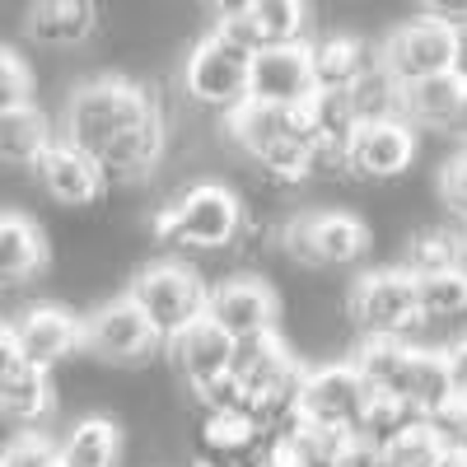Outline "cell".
<instances>
[{
    "mask_svg": "<svg viewBox=\"0 0 467 467\" xmlns=\"http://www.w3.org/2000/svg\"><path fill=\"white\" fill-rule=\"evenodd\" d=\"M57 140L80 150L108 182H136L154 173L169 131L145 85L127 75H99L66 99V122Z\"/></svg>",
    "mask_w": 467,
    "mask_h": 467,
    "instance_id": "1",
    "label": "cell"
},
{
    "mask_svg": "<svg viewBox=\"0 0 467 467\" xmlns=\"http://www.w3.org/2000/svg\"><path fill=\"white\" fill-rule=\"evenodd\" d=\"M299 379H304V365L285 346L281 332L234 346V356H229V383H234V393H239V407L262 425L266 435L285 431V425L295 420Z\"/></svg>",
    "mask_w": 467,
    "mask_h": 467,
    "instance_id": "2",
    "label": "cell"
},
{
    "mask_svg": "<svg viewBox=\"0 0 467 467\" xmlns=\"http://www.w3.org/2000/svg\"><path fill=\"white\" fill-rule=\"evenodd\" d=\"M224 131L257 164L262 178L281 182V187L304 182L308 173H318V160H314V145H308V136H304L299 108L244 103L239 112L224 117Z\"/></svg>",
    "mask_w": 467,
    "mask_h": 467,
    "instance_id": "3",
    "label": "cell"
},
{
    "mask_svg": "<svg viewBox=\"0 0 467 467\" xmlns=\"http://www.w3.org/2000/svg\"><path fill=\"white\" fill-rule=\"evenodd\" d=\"M150 234L169 248H197V253L234 248L244 234V202L239 192H229L220 182H197L178 192L169 206L154 211Z\"/></svg>",
    "mask_w": 467,
    "mask_h": 467,
    "instance_id": "4",
    "label": "cell"
},
{
    "mask_svg": "<svg viewBox=\"0 0 467 467\" xmlns=\"http://www.w3.org/2000/svg\"><path fill=\"white\" fill-rule=\"evenodd\" d=\"M206 295H211V285L187 262H150L131 276V290H127V299L140 308V318L150 323V332L160 341H173L192 323H202Z\"/></svg>",
    "mask_w": 467,
    "mask_h": 467,
    "instance_id": "5",
    "label": "cell"
},
{
    "mask_svg": "<svg viewBox=\"0 0 467 467\" xmlns=\"http://www.w3.org/2000/svg\"><path fill=\"white\" fill-rule=\"evenodd\" d=\"M346 314L360 327V337H402V341H411V332L425 327L420 308H416V281L402 266L365 271V276L350 285Z\"/></svg>",
    "mask_w": 467,
    "mask_h": 467,
    "instance_id": "6",
    "label": "cell"
},
{
    "mask_svg": "<svg viewBox=\"0 0 467 467\" xmlns=\"http://www.w3.org/2000/svg\"><path fill=\"white\" fill-rule=\"evenodd\" d=\"M248 61L253 57L244 47H234L229 37H220L211 28L182 61V94L197 108H211L220 117L239 112L248 103Z\"/></svg>",
    "mask_w": 467,
    "mask_h": 467,
    "instance_id": "7",
    "label": "cell"
},
{
    "mask_svg": "<svg viewBox=\"0 0 467 467\" xmlns=\"http://www.w3.org/2000/svg\"><path fill=\"white\" fill-rule=\"evenodd\" d=\"M281 244L304 266H350L369 248V224L350 211H308L281 229Z\"/></svg>",
    "mask_w": 467,
    "mask_h": 467,
    "instance_id": "8",
    "label": "cell"
},
{
    "mask_svg": "<svg viewBox=\"0 0 467 467\" xmlns=\"http://www.w3.org/2000/svg\"><path fill=\"white\" fill-rule=\"evenodd\" d=\"M365 393L369 388L356 379V369H350L346 360L341 365H314V369L304 365L299 393H295V420L356 435L360 411H365Z\"/></svg>",
    "mask_w": 467,
    "mask_h": 467,
    "instance_id": "9",
    "label": "cell"
},
{
    "mask_svg": "<svg viewBox=\"0 0 467 467\" xmlns=\"http://www.w3.org/2000/svg\"><path fill=\"white\" fill-rule=\"evenodd\" d=\"M206 318L234 341H257V337H271L281 327V299L262 276H229L220 285H211L206 295Z\"/></svg>",
    "mask_w": 467,
    "mask_h": 467,
    "instance_id": "10",
    "label": "cell"
},
{
    "mask_svg": "<svg viewBox=\"0 0 467 467\" xmlns=\"http://www.w3.org/2000/svg\"><path fill=\"white\" fill-rule=\"evenodd\" d=\"M215 33L229 37L234 47H244L248 57L290 47V43H304L308 33V5H295V0H244V5L220 10Z\"/></svg>",
    "mask_w": 467,
    "mask_h": 467,
    "instance_id": "11",
    "label": "cell"
},
{
    "mask_svg": "<svg viewBox=\"0 0 467 467\" xmlns=\"http://www.w3.org/2000/svg\"><path fill=\"white\" fill-rule=\"evenodd\" d=\"M416 160V131L393 117V122H360L341 145V173L360 182H393Z\"/></svg>",
    "mask_w": 467,
    "mask_h": 467,
    "instance_id": "12",
    "label": "cell"
},
{
    "mask_svg": "<svg viewBox=\"0 0 467 467\" xmlns=\"http://www.w3.org/2000/svg\"><path fill=\"white\" fill-rule=\"evenodd\" d=\"M154 346H160V337L150 332V323L127 295L99 304L89 318H80V350L103 365H140Z\"/></svg>",
    "mask_w": 467,
    "mask_h": 467,
    "instance_id": "13",
    "label": "cell"
},
{
    "mask_svg": "<svg viewBox=\"0 0 467 467\" xmlns=\"http://www.w3.org/2000/svg\"><path fill=\"white\" fill-rule=\"evenodd\" d=\"M449 43H453L449 28H440L435 19H425V15H416V19L398 24L393 33L383 37V47L374 52V61H379V70L388 75V80L402 89V85L425 80V75L449 70Z\"/></svg>",
    "mask_w": 467,
    "mask_h": 467,
    "instance_id": "14",
    "label": "cell"
},
{
    "mask_svg": "<svg viewBox=\"0 0 467 467\" xmlns=\"http://www.w3.org/2000/svg\"><path fill=\"white\" fill-rule=\"evenodd\" d=\"M15 332V346H19V360L28 369H43L52 374L66 356L80 350V318L61 304H33L10 323Z\"/></svg>",
    "mask_w": 467,
    "mask_h": 467,
    "instance_id": "15",
    "label": "cell"
},
{
    "mask_svg": "<svg viewBox=\"0 0 467 467\" xmlns=\"http://www.w3.org/2000/svg\"><path fill=\"white\" fill-rule=\"evenodd\" d=\"M314 94V70H308V37L290 47H271L248 61V103L266 108H304Z\"/></svg>",
    "mask_w": 467,
    "mask_h": 467,
    "instance_id": "16",
    "label": "cell"
},
{
    "mask_svg": "<svg viewBox=\"0 0 467 467\" xmlns=\"http://www.w3.org/2000/svg\"><path fill=\"white\" fill-rule=\"evenodd\" d=\"M266 431L248 411H202L197 416V462L206 467H257Z\"/></svg>",
    "mask_w": 467,
    "mask_h": 467,
    "instance_id": "17",
    "label": "cell"
},
{
    "mask_svg": "<svg viewBox=\"0 0 467 467\" xmlns=\"http://www.w3.org/2000/svg\"><path fill=\"white\" fill-rule=\"evenodd\" d=\"M37 182H43V192L57 202V206H70V211H80V206H99L103 202V192H108V178L85 160L80 150H70L66 140H57L43 160L33 164Z\"/></svg>",
    "mask_w": 467,
    "mask_h": 467,
    "instance_id": "18",
    "label": "cell"
},
{
    "mask_svg": "<svg viewBox=\"0 0 467 467\" xmlns=\"http://www.w3.org/2000/svg\"><path fill=\"white\" fill-rule=\"evenodd\" d=\"M164 346H169V356H173L178 379L187 383V393H197V388H206V383H215V379H224V374H229L234 341H229L211 318L192 323L187 332H178V337H173V341H164Z\"/></svg>",
    "mask_w": 467,
    "mask_h": 467,
    "instance_id": "19",
    "label": "cell"
},
{
    "mask_svg": "<svg viewBox=\"0 0 467 467\" xmlns=\"http://www.w3.org/2000/svg\"><path fill=\"white\" fill-rule=\"evenodd\" d=\"M308 70H314V89H350L356 80L374 70V47L356 33H327L308 43Z\"/></svg>",
    "mask_w": 467,
    "mask_h": 467,
    "instance_id": "20",
    "label": "cell"
},
{
    "mask_svg": "<svg viewBox=\"0 0 467 467\" xmlns=\"http://www.w3.org/2000/svg\"><path fill=\"white\" fill-rule=\"evenodd\" d=\"M57 411V388L52 374L19 365L5 383H0V420L15 425L19 435H37V425Z\"/></svg>",
    "mask_w": 467,
    "mask_h": 467,
    "instance_id": "21",
    "label": "cell"
},
{
    "mask_svg": "<svg viewBox=\"0 0 467 467\" xmlns=\"http://www.w3.org/2000/svg\"><path fill=\"white\" fill-rule=\"evenodd\" d=\"M47 266V234L28 215L0 211V290L33 281Z\"/></svg>",
    "mask_w": 467,
    "mask_h": 467,
    "instance_id": "22",
    "label": "cell"
},
{
    "mask_svg": "<svg viewBox=\"0 0 467 467\" xmlns=\"http://www.w3.org/2000/svg\"><path fill=\"white\" fill-rule=\"evenodd\" d=\"M99 28V5L89 0H43L24 19V33L43 47H75Z\"/></svg>",
    "mask_w": 467,
    "mask_h": 467,
    "instance_id": "23",
    "label": "cell"
},
{
    "mask_svg": "<svg viewBox=\"0 0 467 467\" xmlns=\"http://www.w3.org/2000/svg\"><path fill=\"white\" fill-rule=\"evenodd\" d=\"M52 145H57V131H52L47 112L37 108V103H24V108L0 112V164L33 169Z\"/></svg>",
    "mask_w": 467,
    "mask_h": 467,
    "instance_id": "24",
    "label": "cell"
},
{
    "mask_svg": "<svg viewBox=\"0 0 467 467\" xmlns=\"http://www.w3.org/2000/svg\"><path fill=\"white\" fill-rule=\"evenodd\" d=\"M61 467H122V425L108 416H85L57 444Z\"/></svg>",
    "mask_w": 467,
    "mask_h": 467,
    "instance_id": "25",
    "label": "cell"
},
{
    "mask_svg": "<svg viewBox=\"0 0 467 467\" xmlns=\"http://www.w3.org/2000/svg\"><path fill=\"white\" fill-rule=\"evenodd\" d=\"M458 108H462V85L449 70L425 75L416 85H402V122L411 127H458Z\"/></svg>",
    "mask_w": 467,
    "mask_h": 467,
    "instance_id": "26",
    "label": "cell"
},
{
    "mask_svg": "<svg viewBox=\"0 0 467 467\" xmlns=\"http://www.w3.org/2000/svg\"><path fill=\"white\" fill-rule=\"evenodd\" d=\"M407 360H411V341H402V337H360L346 365L356 369V379L369 388V393H393Z\"/></svg>",
    "mask_w": 467,
    "mask_h": 467,
    "instance_id": "27",
    "label": "cell"
},
{
    "mask_svg": "<svg viewBox=\"0 0 467 467\" xmlns=\"http://www.w3.org/2000/svg\"><path fill=\"white\" fill-rule=\"evenodd\" d=\"M393 393H398L416 416H425L431 407H440V402L453 393V388H449V369H444V350L411 346V360H407V369H402V379H398Z\"/></svg>",
    "mask_w": 467,
    "mask_h": 467,
    "instance_id": "28",
    "label": "cell"
},
{
    "mask_svg": "<svg viewBox=\"0 0 467 467\" xmlns=\"http://www.w3.org/2000/svg\"><path fill=\"white\" fill-rule=\"evenodd\" d=\"M374 453H379V467H449L458 449H449L425 420H411L393 440L374 444Z\"/></svg>",
    "mask_w": 467,
    "mask_h": 467,
    "instance_id": "29",
    "label": "cell"
},
{
    "mask_svg": "<svg viewBox=\"0 0 467 467\" xmlns=\"http://www.w3.org/2000/svg\"><path fill=\"white\" fill-rule=\"evenodd\" d=\"M411 281H416L420 323H453L467 314V266L431 271V276H411Z\"/></svg>",
    "mask_w": 467,
    "mask_h": 467,
    "instance_id": "30",
    "label": "cell"
},
{
    "mask_svg": "<svg viewBox=\"0 0 467 467\" xmlns=\"http://www.w3.org/2000/svg\"><path fill=\"white\" fill-rule=\"evenodd\" d=\"M407 276H431V271H449V266H462V253H458V229H416L407 239V253L398 262Z\"/></svg>",
    "mask_w": 467,
    "mask_h": 467,
    "instance_id": "31",
    "label": "cell"
},
{
    "mask_svg": "<svg viewBox=\"0 0 467 467\" xmlns=\"http://www.w3.org/2000/svg\"><path fill=\"white\" fill-rule=\"evenodd\" d=\"M285 440L295 444L304 467H341V458L350 453V444H356V435L327 431V425H304V420L285 425Z\"/></svg>",
    "mask_w": 467,
    "mask_h": 467,
    "instance_id": "32",
    "label": "cell"
},
{
    "mask_svg": "<svg viewBox=\"0 0 467 467\" xmlns=\"http://www.w3.org/2000/svg\"><path fill=\"white\" fill-rule=\"evenodd\" d=\"M346 99H350L356 122H393V117H402V89L379 70V61H374V70L365 75V80H356L346 89Z\"/></svg>",
    "mask_w": 467,
    "mask_h": 467,
    "instance_id": "33",
    "label": "cell"
},
{
    "mask_svg": "<svg viewBox=\"0 0 467 467\" xmlns=\"http://www.w3.org/2000/svg\"><path fill=\"white\" fill-rule=\"evenodd\" d=\"M411 420H420V416L398 393H365V411H360V425H356V440L383 444V440H393L398 431H407Z\"/></svg>",
    "mask_w": 467,
    "mask_h": 467,
    "instance_id": "34",
    "label": "cell"
},
{
    "mask_svg": "<svg viewBox=\"0 0 467 467\" xmlns=\"http://www.w3.org/2000/svg\"><path fill=\"white\" fill-rule=\"evenodd\" d=\"M33 103V70L24 66V57H15L10 47H0V112Z\"/></svg>",
    "mask_w": 467,
    "mask_h": 467,
    "instance_id": "35",
    "label": "cell"
},
{
    "mask_svg": "<svg viewBox=\"0 0 467 467\" xmlns=\"http://www.w3.org/2000/svg\"><path fill=\"white\" fill-rule=\"evenodd\" d=\"M420 420L431 425V431H435L449 449H462V444H467V398H462V393H449L440 407H431Z\"/></svg>",
    "mask_w": 467,
    "mask_h": 467,
    "instance_id": "36",
    "label": "cell"
},
{
    "mask_svg": "<svg viewBox=\"0 0 467 467\" xmlns=\"http://www.w3.org/2000/svg\"><path fill=\"white\" fill-rule=\"evenodd\" d=\"M440 197H444L449 215H453L458 224H467V150L453 154V160L444 164V173H440Z\"/></svg>",
    "mask_w": 467,
    "mask_h": 467,
    "instance_id": "37",
    "label": "cell"
},
{
    "mask_svg": "<svg viewBox=\"0 0 467 467\" xmlns=\"http://www.w3.org/2000/svg\"><path fill=\"white\" fill-rule=\"evenodd\" d=\"M0 467H61L57 458V444L43 440V435H24L19 444H10L0 453Z\"/></svg>",
    "mask_w": 467,
    "mask_h": 467,
    "instance_id": "38",
    "label": "cell"
},
{
    "mask_svg": "<svg viewBox=\"0 0 467 467\" xmlns=\"http://www.w3.org/2000/svg\"><path fill=\"white\" fill-rule=\"evenodd\" d=\"M420 15L435 19V24L449 28V33H458V28H467V0H435V5H425Z\"/></svg>",
    "mask_w": 467,
    "mask_h": 467,
    "instance_id": "39",
    "label": "cell"
},
{
    "mask_svg": "<svg viewBox=\"0 0 467 467\" xmlns=\"http://www.w3.org/2000/svg\"><path fill=\"white\" fill-rule=\"evenodd\" d=\"M444 369H449V388L467 398V337H458L453 346H444Z\"/></svg>",
    "mask_w": 467,
    "mask_h": 467,
    "instance_id": "40",
    "label": "cell"
},
{
    "mask_svg": "<svg viewBox=\"0 0 467 467\" xmlns=\"http://www.w3.org/2000/svg\"><path fill=\"white\" fill-rule=\"evenodd\" d=\"M24 360H19V346H15V332H10V323H0V383H5L15 369H19Z\"/></svg>",
    "mask_w": 467,
    "mask_h": 467,
    "instance_id": "41",
    "label": "cell"
},
{
    "mask_svg": "<svg viewBox=\"0 0 467 467\" xmlns=\"http://www.w3.org/2000/svg\"><path fill=\"white\" fill-rule=\"evenodd\" d=\"M449 37H453V43H449V75L458 85H467V28H458Z\"/></svg>",
    "mask_w": 467,
    "mask_h": 467,
    "instance_id": "42",
    "label": "cell"
},
{
    "mask_svg": "<svg viewBox=\"0 0 467 467\" xmlns=\"http://www.w3.org/2000/svg\"><path fill=\"white\" fill-rule=\"evenodd\" d=\"M458 127L467 131V85H462V108H458Z\"/></svg>",
    "mask_w": 467,
    "mask_h": 467,
    "instance_id": "43",
    "label": "cell"
},
{
    "mask_svg": "<svg viewBox=\"0 0 467 467\" xmlns=\"http://www.w3.org/2000/svg\"><path fill=\"white\" fill-rule=\"evenodd\" d=\"M458 253H462V266H467V224L458 229Z\"/></svg>",
    "mask_w": 467,
    "mask_h": 467,
    "instance_id": "44",
    "label": "cell"
},
{
    "mask_svg": "<svg viewBox=\"0 0 467 467\" xmlns=\"http://www.w3.org/2000/svg\"><path fill=\"white\" fill-rule=\"evenodd\" d=\"M449 467H467V453H453V458H449Z\"/></svg>",
    "mask_w": 467,
    "mask_h": 467,
    "instance_id": "45",
    "label": "cell"
},
{
    "mask_svg": "<svg viewBox=\"0 0 467 467\" xmlns=\"http://www.w3.org/2000/svg\"><path fill=\"white\" fill-rule=\"evenodd\" d=\"M187 467H206V462H197V458H192V462H187Z\"/></svg>",
    "mask_w": 467,
    "mask_h": 467,
    "instance_id": "46",
    "label": "cell"
},
{
    "mask_svg": "<svg viewBox=\"0 0 467 467\" xmlns=\"http://www.w3.org/2000/svg\"><path fill=\"white\" fill-rule=\"evenodd\" d=\"M458 453H467V444H462V449H458Z\"/></svg>",
    "mask_w": 467,
    "mask_h": 467,
    "instance_id": "47",
    "label": "cell"
}]
</instances>
